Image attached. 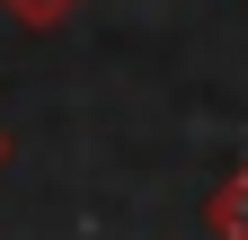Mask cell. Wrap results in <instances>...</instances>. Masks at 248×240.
<instances>
[{"instance_id":"6da1fadb","label":"cell","mask_w":248,"mask_h":240,"mask_svg":"<svg viewBox=\"0 0 248 240\" xmlns=\"http://www.w3.org/2000/svg\"><path fill=\"white\" fill-rule=\"evenodd\" d=\"M204 231H213V240H248V160L204 196Z\"/></svg>"},{"instance_id":"7a4b0ae2","label":"cell","mask_w":248,"mask_h":240,"mask_svg":"<svg viewBox=\"0 0 248 240\" xmlns=\"http://www.w3.org/2000/svg\"><path fill=\"white\" fill-rule=\"evenodd\" d=\"M0 9H9V18L27 27V36H53V27H62V18L80 9V0H0Z\"/></svg>"},{"instance_id":"3957f363","label":"cell","mask_w":248,"mask_h":240,"mask_svg":"<svg viewBox=\"0 0 248 240\" xmlns=\"http://www.w3.org/2000/svg\"><path fill=\"white\" fill-rule=\"evenodd\" d=\"M0 169H9V134H0Z\"/></svg>"}]
</instances>
